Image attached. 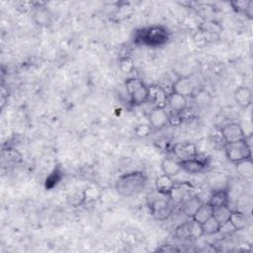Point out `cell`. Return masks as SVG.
Wrapping results in <instances>:
<instances>
[{
  "label": "cell",
  "instance_id": "cell-1",
  "mask_svg": "<svg viewBox=\"0 0 253 253\" xmlns=\"http://www.w3.org/2000/svg\"><path fill=\"white\" fill-rule=\"evenodd\" d=\"M147 184V176L141 171H132L120 176L116 182V190L123 197L139 194Z\"/></svg>",
  "mask_w": 253,
  "mask_h": 253
},
{
  "label": "cell",
  "instance_id": "cell-2",
  "mask_svg": "<svg viewBox=\"0 0 253 253\" xmlns=\"http://www.w3.org/2000/svg\"><path fill=\"white\" fill-rule=\"evenodd\" d=\"M169 31L162 25H153L143 28L135 33L134 42L147 46H160L166 43L169 40Z\"/></svg>",
  "mask_w": 253,
  "mask_h": 253
},
{
  "label": "cell",
  "instance_id": "cell-3",
  "mask_svg": "<svg viewBox=\"0 0 253 253\" xmlns=\"http://www.w3.org/2000/svg\"><path fill=\"white\" fill-rule=\"evenodd\" d=\"M129 103L138 107L148 102V86L138 77H129L125 81Z\"/></svg>",
  "mask_w": 253,
  "mask_h": 253
},
{
  "label": "cell",
  "instance_id": "cell-4",
  "mask_svg": "<svg viewBox=\"0 0 253 253\" xmlns=\"http://www.w3.org/2000/svg\"><path fill=\"white\" fill-rule=\"evenodd\" d=\"M224 153L226 158L234 164L247 159H252L251 145L246 138L237 142L224 143Z\"/></svg>",
  "mask_w": 253,
  "mask_h": 253
},
{
  "label": "cell",
  "instance_id": "cell-5",
  "mask_svg": "<svg viewBox=\"0 0 253 253\" xmlns=\"http://www.w3.org/2000/svg\"><path fill=\"white\" fill-rule=\"evenodd\" d=\"M172 152L174 154V157L180 162L194 159L199 154L197 145L190 141L175 143L172 147Z\"/></svg>",
  "mask_w": 253,
  "mask_h": 253
},
{
  "label": "cell",
  "instance_id": "cell-6",
  "mask_svg": "<svg viewBox=\"0 0 253 253\" xmlns=\"http://www.w3.org/2000/svg\"><path fill=\"white\" fill-rule=\"evenodd\" d=\"M175 235L181 239H198L204 236L202 224L191 218V220L180 224L176 228Z\"/></svg>",
  "mask_w": 253,
  "mask_h": 253
},
{
  "label": "cell",
  "instance_id": "cell-7",
  "mask_svg": "<svg viewBox=\"0 0 253 253\" xmlns=\"http://www.w3.org/2000/svg\"><path fill=\"white\" fill-rule=\"evenodd\" d=\"M220 134L225 143H232L244 140L246 134L242 126L238 123H228L224 125L220 129Z\"/></svg>",
  "mask_w": 253,
  "mask_h": 253
},
{
  "label": "cell",
  "instance_id": "cell-8",
  "mask_svg": "<svg viewBox=\"0 0 253 253\" xmlns=\"http://www.w3.org/2000/svg\"><path fill=\"white\" fill-rule=\"evenodd\" d=\"M32 18L34 22L42 27L47 28L52 24V13L50 10L42 3H35L32 8Z\"/></svg>",
  "mask_w": 253,
  "mask_h": 253
},
{
  "label": "cell",
  "instance_id": "cell-9",
  "mask_svg": "<svg viewBox=\"0 0 253 253\" xmlns=\"http://www.w3.org/2000/svg\"><path fill=\"white\" fill-rule=\"evenodd\" d=\"M172 91L186 98L192 97L196 91V84L194 80L189 76H181L177 78L172 84Z\"/></svg>",
  "mask_w": 253,
  "mask_h": 253
},
{
  "label": "cell",
  "instance_id": "cell-10",
  "mask_svg": "<svg viewBox=\"0 0 253 253\" xmlns=\"http://www.w3.org/2000/svg\"><path fill=\"white\" fill-rule=\"evenodd\" d=\"M168 94L163 87L158 84H152L148 86V102L155 108L167 107Z\"/></svg>",
  "mask_w": 253,
  "mask_h": 253
},
{
  "label": "cell",
  "instance_id": "cell-11",
  "mask_svg": "<svg viewBox=\"0 0 253 253\" xmlns=\"http://www.w3.org/2000/svg\"><path fill=\"white\" fill-rule=\"evenodd\" d=\"M173 211L169 202L163 199H156L150 204V213L157 220L167 219Z\"/></svg>",
  "mask_w": 253,
  "mask_h": 253
},
{
  "label": "cell",
  "instance_id": "cell-12",
  "mask_svg": "<svg viewBox=\"0 0 253 253\" xmlns=\"http://www.w3.org/2000/svg\"><path fill=\"white\" fill-rule=\"evenodd\" d=\"M169 114L165 111V108L153 107L147 114L148 124L153 129H160L169 124Z\"/></svg>",
  "mask_w": 253,
  "mask_h": 253
},
{
  "label": "cell",
  "instance_id": "cell-13",
  "mask_svg": "<svg viewBox=\"0 0 253 253\" xmlns=\"http://www.w3.org/2000/svg\"><path fill=\"white\" fill-rule=\"evenodd\" d=\"M192 191L193 187L189 183H175V186L171 190L168 197L173 203L180 205L186 198L195 195Z\"/></svg>",
  "mask_w": 253,
  "mask_h": 253
},
{
  "label": "cell",
  "instance_id": "cell-14",
  "mask_svg": "<svg viewBox=\"0 0 253 253\" xmlns=\"http://www.w3.org/2000/svg\"><path fill=\"white\" fill-rule=\"evenodd\" d=\"M167 107L173 113V115H182L188 107V100L186 97L174 92L168 94Z\"/></svg>",
  "mask_w": 253,
  "mask_h": 253
},
{
  "label": "cell",
  "instance_id": "cell-15",
  "mask_svg": "<svg viewBox=\"0 0 253 253\" xmlns=\"http://www.w3.org/2000/svg\"><path fill=\"white\" fill-rule=\"evenodd\" d=\"M233 98L235 103L239 107L243 109H247L248 107H250L252 103V92L250 88L246 86H239L238 88L235 89L233 93Z\"/></svg>",
  "mask_w": 253,
  "mask_h": 253
},
{
  "label": "cell",
  "instance_id": "cell-16",
  "mask_svg": "<svg viewBox=\"0 0 253 253\" xmlns=\"http://www.w3.org/2000/svg\"><path fill=\"white\" fill-rule=\"evenodd\" d=\"M175 181L173 180V177H170L166 174H161L155 178L154 185L156 191L161 194L162 196H167L170 194L171 190L175 186Z\"/></svg>",
  "mask_w": 253,
  "mask_h": 253
},
{
  "label": "cell",
  "instance_id": "cell-17",
  "mask_svg": "<svg viewBox=\"0 0 253 253\" xmlns=\"http://www.w3.org/2000/svg\"><path fill=\"white\" fill-rule=\"evenodd\" d=\"M180 163H181L182 170H184V171H186L190 174L201 173L207 167L206 159L200 158L199 154L194 159H191V160H188V161H183V162H180Z\"/></svg>",
  "mask_w": 253,
  "mask_h": 253
},
{
  "label": "cell",
  "instance_id": "cell-18",
  "mask_svg": "<svg viewBox=\"0 0 253 253\" xmlns=\"http://www.w3.org/2000/svg\"><path fill=\"white\" fill-rule=\"evenodd\" d=\"M161 170L163 174H166L170 177H174L182 171V167L180 161H178L176 158L165 157L161 161Z\"/></svg>",
  "mask_w": 253,
  "mask_h": 253
},
{
  "label": "cell",
  "instance_id": "cell-19",
  "mask_svg": "<svg viewBox=\"0 0 253 253\" xmlns=\"http://www.w3.org/2000/svg\"><path fill=\"white\" fill-rule=\"evenodd\" d=\"M202 201L199 199V197H197L196 195H192L189 196L188 198H186L181 204V210L182 211L189 216L190 218H192V216L194 215V213L196 212V211L199 209V207L202 205Z\"/></svg>",
  "mask_w": 253,
  "mask_h": 253
},
{
  "label": "cell",
  "instance_id": "cell-20",
  "mask_svg": "<svg viewBox=\"0 0 253 253\" xmlns=\"http://www.w3.org/2000/svg\"><path fill=\"white\" fill-rule=\"evenodd\" d=\"M213 213V207L207 203H202V205L199 207V209L196 211L194 215L192 216V219L195 221L203 224L205 221H207L209 218L212 216Z\"/></svg>",
  "mask_w": 253,
  "mask_h": 253
},
{
  "label": "cell",
  "instance_id": "cell-21",
  "mask_svg": "<svg viewBox=\"0 0 253 253\" xmlns=\"http://www.w3.org/2000/svg\"><path fill=\"white\" fill-rule=\"evenodd\" d=\"M229 220L234 225L237 231L245 229L250 222L248 215L244 211H241L239 210H235L231 211Z\"/></svg>",
  "mask_w": 253,
  "mask_h": 253
},
{
  "label": "cell",
  "instance_id": "cell-22",
  "mask_svg": "<svg viewBox=\"0 0 253 253\" xmlns=\"http://www.w3.org/2000/svg\"><path fill=\"white\" fill-rule=\"evenodd\" d=\"M229 202V196L228 192L225 189H217L212 192V194L210 197V200L208 203L211 205L213 208L222 206V205H228Z\"/></svg>",
  "mask_w": 253,
  "mask_h": 253
},
{
  "label": "cell",
  "instance_id": "cell-23",
  "mask_svg": "<svg viewBox=\"0 0 253 253\" xmlns=\"http://www.w3.org/2000/svg\"><path fill=\"white\" fill-rule=\"evenodd\" d=\"M199 31L207 33V34L219 36L222 31V27L218 22H216L214 20H207V21H204L200 25Z\"/></svg>",
  "mask_w": 253,
  "mask_h": 253
},
{
  "label": "cell",
  "instance_id": "cell-24",
  "mask_svg": "<svg viewBox=\"0 0 253 253\" xmlns=\"http://www.w3.org/2000/svg\"><path fill=\"white\" fill-rule=\"evenodd\" d=\"M236 165V171L244 179H251L253 177V165L252 159H247L241 162H238Z\"/></svg>",
  "mask_w": 253,
  "mask_h": 253
},
{
  "label": "cell",
  "instance_id": "cell-25",
  "mask_svg": "<svg viewBox=\"0 0 253 253\" xmlns=\"http://www.w3.org/2000/svg\"><path fill=\"white\" fill-rule=\"evenodd\" d=\"M232 210L229 208L228 205H222V206H218V207H214L213 208V213L212 216L220 223L225 222L226 220L229 219L230 217V213H231Z\"/></svg>",
  "mask_w": 253,
  "mask_h": 253
},
{
  "label": "cell",
  "instance_id": "cell-26",
  "mask_svg": "<svg viewBox=\"0 0 253 253\" xmlns=\"http://www.w3.org/2000/svg\"><path fill=\"white\" fill-rule=\"evenodd\" d=\"M219 222L213 217L211 216V218H209L207 221H205L202 224V230H203V235H207V236H211V235H214L218 233V229H219Z\"/></svg>",
  "mask_w": 253,
  "mask_h": 253
},
{
  "label": "cell",
  "instance_id": "cell-27",
  "mask_svg": "<svg viewBox=\"0 0 253 253\" xmlns=\"http://www.w3.org/2000/svg\"><path fill=\"white\" fill-rule=\"evenodd\" d=\"M135 68L134 60L129 55H123L119 59V69L125 73L128 74L131 73Z\"/></svg>",
  "mask_w": 253,
  "mask_h": 253
},
{
  "label": "cell",
  "instance_id": "cell-28",
  "mask_svg": "<svg viewBox=\"0 0 253 253\" xmlns=\"http://www.w3.org/2000/svg\"><path fill=\"white\" fill-rule=\"evenodd\" d=\"M100 193L99 189L95 185H89L85 188L82 195V202L83 203H90L98 199Z\"/></svg>",
  "mask_w": 253,
  "mask_h": 253
},
{
  "label": "cell",
  "instance_id": "cell-29",
  "mask_svg": "<svg viewBox=\"0 0 253 253\" xmlns=\"http://www.w3.org/2000/svg\"><path fill=\"white\" fill-rule=\"evenodd\" d=\"M117 11H116V14L115 16L119 19V20H122V19H125V18H127L129 17L132 12H133V9H132V6L129 4V3H126V2H123V3H119L118 7H117Z\"/></svg>",
  "mask_w": 253,
  "mask_h": 253
},
{
  "label": "cell",
  "instance_id": "cell-30",
  "mask_svg": "<svg viewBox=\"0 0 253 253\" xmlns=\"http://www.w3.org/2000/svg\"><path fill=\"white\" fill-rule=\"evenodd\" d=\"M2 158L3 161L7 160L8 163H18L22 160V156L21 154L14 148H7V149H3L2 151Z\"/></svg>",
  "mask_w": 253,
  "mask_h": 253
},
{
  "label": "cell",
  "instance_id": "cell-31",
  "mask_svg": "<svg viewBox=\"0 0 253 253\" xmlns=\"http://www.w3.org/2000/svg\"><path fill=\"white\" fill-rule=\"evenodd\" d=\"M236 228L234 227V225L230 222V220H226L225 222L220 223L219 225V229H218V233L220 235H222L223 237H229L232 236L235 232H236Z\"/></svg>",
  "mask_w": 253,
  "mask_h": 253
},
{
  "label": "cell",
  "instance_id": "cell-32",
  "mask_svg": "<svg viewBox=\"0 0 253 253\" xmlns=\"http://www.w3.org/2000/svg\"><path fill=\"white\" fill-rule=\"evenodd\" d=\"M61 174H62V172L59 171L58 168L54 169V170L49 174V176L46 178V180H45V187H46V189H51V188H53V187L60 181L61 176H62Z\"/></svg>",
  "mask_w": 253,
  "mask_h": 253
},
{
  "label": "cell",
  "instance_id": "cell-33",
  "mask_svg": "<svg viewBox=\"0 0 253 253\" xmlns=\"http://www.w3.org/2000/svg\"><path fill=\"white\" fill-rule=\"evenodd\" d=\"M152 127L150 126L149 124H138L135 127H134V134L137 137H146L148 136L151 131H152Z\"/></svg>",
  "mask_w": 253,
  "mask_h": 253
},
{
  "label": "cell",
  "instance_id": "cell-34",
  "mask_svg": "<svg viewBox=\"0 0 253 253\" xmlns=\"http://www.w3.org/2000/svg\"><path fill=\"white\" fill-rule=\"evenodd\" d=\"M251 1L249 0H239V1H232L230 2V6L232 7V9L238 13H243L245 14L249 4Z\"/></svg>",
  "mask_w": 253,
  "mask_h": 253
},
{
  "label": "cell",
  "instance_id": "cell-35",
  "mask_svg": "<svg viewBox=\"0 0 253 253\" xmlns=\"http://www.w3.org/2000/svg\"><path fill=\"white\" fill-rule=\"evenodd\" d=\"M158 251H162V252H178L179 249L176 248L175 246L171 245V244H166V245H162V247L159 248Z\"/></svg>",
  "mask_w": 253,
  "mask_h": 253
},
{
  "label": "cell",
  "instance_id": "cell-36",
  "mask_svg": "<svg viewBox=\"0 0 253 253\" xmlns=\"http://www.w3.org/2000/svg\"><path fill=\"white\" fill-rule=\"evenodd\" d=\"M8 99V90H5V87L2 86L1 87V107L4 108V104L6 102V100Z\"/></svg>",
  "mask_w": 253,
  "mask_h": 253
},
{
  "label": "cell",
  "instance_id": "cell-37",
  "mask_svg": "<svg viewBox=\"0 0 253 253\" xmlns=\"http://www.w3.org/2000/svg\"><path fill=\"white\" fill-rule=\"evenodd\" d=\"M245 15H246L249 19L252 18V15H253V2H252V1L250 2L249 6H248V8H247V10H246V12H245Z\"/></svg>",
  "mask_w": 253,
  "mask_h": 253
}]
</instances>
